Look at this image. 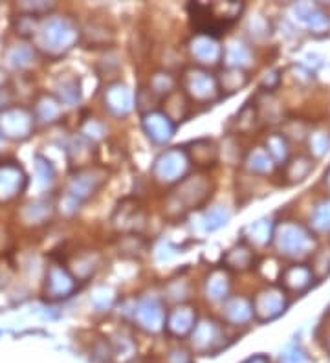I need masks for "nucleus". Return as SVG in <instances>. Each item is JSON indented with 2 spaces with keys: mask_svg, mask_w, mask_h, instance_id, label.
I'll use <instances>...</instances> for the list:
<instances>
[{
  "mask_svg": "<svg viewBox=\"0 0 330 363\" xmlns=\"http://www.w3.org/2000/svg\"><path fill=\"white\" fill-rule=\"evenodd\" d=\"M186 90L196 99H211L217 94V83L208 72L191 70L186 74Z\"/></svg>",
  "mask_w": 330,
  "mask_h": 363,
  "instance_id": "obj_10",
  "label": "nucleus"
},
{
  "mask_svg": "<svg viewBox=\"0 0 330 363\" xmlns=\"http://www.w3.org/2000/svg\"><path fill=\"white\" fill-rule=\"evenodd\" d=\"M330 145V134L325 129H319V131H314L310 134V151L314 156H323V154L329 151Z\"/></svg>",
  "mask_w": 330,
  "mask_h": 363,
  "instance_id": "obj_32",
  "label": "nucleus"
},
{
  "mask_svg": "<svg viewBox=\"0 0 330 363\" xmlns=\"http://www.w3.org/2000/svg\"><path fill=\"white\" fill-rule=\"evenodd\" d=\"M325 182H326V186H329V189H330V171L326 172V178H325Z\"/></svg>",
  "mask_w": 330,
  "mask_h": 363,
  "instance_id": "obj_42",
  "label": "nucleus"
},
{
  "mask_svg": "<svg viewBox=\"0 0 330 363\" xmlns=\"http://www.w3.org/2000/svg\"><path fill=\"white\" fill-rule=\"evenodd\" d=\"M145 132L149 134L154 144H165L171 140L172 132H174V123L171 117H167L162 112H151L144 120Z\"/></svg>",
  "mask_w": 330,
  "mask_h": 363,
  "instance_id": "obj_9",
  "label": "nucleus"
},
{
  "mask_svg": "<svg viewBox=\"0 0 330 363\" xmlns=\"http://www.w3.org/2000/svg\"><path fill=\"white\" fill-rule=\"evenodd\" d=\"M46 215H50V205L46 202H32L23 211V219L26 224H41L46 219Z\"/></svg>",
  "mask_w": 330,
  "mask_h": 363,
  "instance_id": "obj_24",
  "label": "nucleus"
},
{
  "mask_svg": "<svg viewBox=\"0 0 330 363\" xmlns=\"http://www.w3.org/2000/svg\"><path fill=\"white\" fill-rule=\"evenodd\" d=\"M193 56L198 59V63H204V65H215L220 57V48L217 46V42L211 37H198L196 41H193Z\"/></svg>",
  "mask_w": 330,
  "mask_h": 363,
  "instance_id": "obj_16",
  "label": "nucleus"
},
{
  "mask_svg": "<svg viewBox=\"0 0 330 363\" xmlns=\"http://www.w3.org/2000/svg\"><path fill=\"white\" fill-rule=\"evenodd\" d=\"M208 293L211 299H222L228 293V277L220 272H215L208 279Z\"/></svg>",
  "mask_w": 330,
  "mask_h": 363,
  "instance_id": "obj_26",
  "label": "nucleus"
},
{
  "mask_svg": "<svg viewBox=\"0 0 330 363\" xmlns=\"http://www.w3.org/2000/svg\"><path fill=\"white\" fill-rule=\"evenodd\" d=\"M251 261H253V252L246 246L235 248V250H231V252L228 253V257H226V262H228L229 266H233V268H239V270L248 268V266L251 265Z\"/></svg>",
  "mask_w": 330,
  "mask_h": 363,
  "instance_id": "obj_23",
  "label": "nucleus"
},
{
  "mask_svg": "<svg viewBox=\"0 0 330 363\" xmlns=\"http://www.w3.org/2000/svg\"><path fill=\"white\" fill-rule=\"evenodd\" d=\"M217 338H219V329L215 326V323L204 321L196 326L195 334H193V343H195L198 349L205 350L208 347L217 343Z\"/></svg>",
  "mask_w": 330,
  "mask_h": 363,
  "instance_id": "obj_19",
  "label": "nucleus"
},
{
  "mask_svg": "<svg viewBox=\"0 0 330 363\" xmlns=\"http://www.w3.org/2000/svg\"><path fill=\"white\" fill-rule=\"evenodd\" d=\"M293 15L296 19L307 26L310 32L314 33H326L330 32V15L323 11L319 6L308 4V2H301L293 8Z\"/></svg>",
  "mask_w": 330,
  "mask_h": 363,
  "instance_id": "obj_7",
  "label": "nucleus"
},
{
  "mask_svg": "<svg viewBox=\"0 0 330 363\" xmlns=\"http://www.w3.org/2000/svg\"><path fill=\"white\" fill-rule=\"evenodd\" d=\"M59 103L56 101L53 98H48V96H44V98H41L37 101V116L41 117L42 121H53L57 116H59Z\"/></svg>",
  "mask_w": 330,
  "mask_h": 363,
  "instance_id": "obj_30",
  "label": "nucleus"
},
{
  "mask_svg": "<svg viewBox=\"0 0 330 363\" xmlns=\"http://www.w3.org/2000/svg\"><path fill=\"white\" fill-rule=\"evenodd\" d=\"M329 350H330V340H329Z\"/></svg>",
  "mask_w": 330,
  "mask_h": 363,
  "instance_id": "obj_43",
  "label": "nucleus"
},
{
  "mask_svg": "<svg viewBox=\"0 0 330 363\" xmlns=\"http://www.w3.org/2000/svg\"><path fill=\"white\" fill-rule=\"evenodd\" d=\"M312 279H314V274L307 266H290L283 274L284 286L290 290H298V292L308 288L312 284Z\"/></svg>",
  "mask_w": 330,
  "mask_h": 363,
  "instance_id": "obj_15",
  "label": "nucleus"
},
{
  "mask_svg": "<svg viewBox=\"0 0 330 363\" xmlns=\"http://www.w3.org/2000/svg\"><path fill=\"white\" fill-rule=\"evenodd\" d=\"M193 323H195V312H193V308L180 307L169 316L167 329L172 334L184 336L193 329Z\"/></svg>",
  "mask_w": 330,
  "mask_h": 363,
  "instance_id": "obj_17",
  "label": "nucleus"
},
{
  "mask_svg": "<svg viewBox=\"0 0 330 363\" xmlns=\"http://www.w3.org/2000/svg\"><path fill=\"white\" fill-rule=\"evenodd\" d=\"M251 316H253V305H250L246 299H231L226 305V317L231 323H246Z\"/></svg>",
  "mask_w": 330,
  "mask_h": 363,
  "instance_id": "obj_18",
  "label": "nucleus"
},
{
  "mask_svg": "<svg viewBox=\"0 0 330 363\" xmlns=\"http://www.w3.org/2000/svg\"><path fill=\"white\" fill-rule=\"evenodd\" d=\"M217 158V149L211 141H196L195 144V151H193V160L198 163H210L215 162Z\"/></svg>",
  "mask_w": 330,
  "mask_h": 363,
  "instance_id": "obj_31",
  "label": "nucleus"
},
{
  "mask_svg": "<svg viewBox=\"0 0 330 363\" xmlns=\"http://www.w3.org/2000/svg\"><path fill=\"white\" fill-rule=\"evenodd\" d=\"M105 103H107V107L110 108L114 114L123 116V114H127V112L130 110V107H132V96H130L127 87H123V84H114V87L108 89L107 96H105Z\"/></svg>",
  "mask_w": 330,
  "mask_h": 363,
  "instance_id": "obj_14",
  "label": "nucleus"
},
{
  "mask_svg": "<svg viewBox=\"0 0 330 363\" xmlns=\"http://www.w3.org/2000/svg\"><path fill=\"white\" fill-rule=\"evenodd\" d=\"M210 182L202 177L187 178L180 184L177 191L169 196L167 210H177V213H186L196 205L204 204L210 196Z\"/></svg>",
  "mask_w": 330,
  "mask_h": 363,
  "instance_id": "obj_2",
  "label": "nucleus"
},
{
  "mask_svg": "<svg viewBox=\"0 0 330 363\" xmlns=\"http://www.w3.org/2000/svg\"><path fill=\"white\" fill-rule=\"evenodd\" d=\"M250 33L251 35H255V37H266V35H270V23L262 19V17H257L255 20H251L250 23Z\"/></svg>",
  "mask_w": 330,
  "mask_h": 363,
  "instance_id": "obj_38",
  "label": "nucleus"
},
{
  "mask_svg": "<svg viewBox=\"0 0 330 363\" xmlns=\"http://www.w3.org/2000/svg\"><path fill=\"white\" fill-rule=\"evenodd\" d=\"M246 363H270V362H268V358H265V356H255V358L248 359Z\"/></svg>",
  "mask_w": 330,
  "mask_h": 363,
  "instance_id": "obj_40",
  "label": "nucleus"
},
{
  "mask_svg": "<svg viewBox=\"0 0 330 363\" xmlns=\"http://www.w3.org/2000/svg\"><path fill=\"white\" fill-rule=\"evenodd\" d=\"M226 57H228L229 65H235V66H246L250 65V60H251L250 50H248L242 42H233V44H229Z\"/></svg>",
  "mask_w": 330,
  "mask_h": 363,
  "instance_id": "obj_25",
  "label": "nucleus"
},
{
  "mask_svg": "<svg viewBox=\"0 0 330 363\" xmlns=\"http://www.w3.org/2000/svg\"><path fill=\"white\" fill-rule=\"evenodd\" d=\"M248 167L255 172H270L272 169H274V163H272L270 154L262 149H257L250 154Z\"/></svg>",
  "mask_w": 330,
  "mask_h": 363,
  "instance_id": "obj_27",
  "label": "nucleus"
},
{
  "mask_svg": "<svg viewBox=\"0 0 330 363\" xmlns=\"http://www.w3.org/2000/svg\"><path fill=\"white\" fill-rule=\"evenodd\" d=\"M246 81H248L246 75L242 74L239 68H233V70H229L228 74L222 77V87L226 90H229V92H233V90H239L241 87H244Z\"/></svg>",
  "mask_w": 330,
  "mask_h": 363,
  "instance_id": "obj_33",
  "label": "nucleus"
},
{
  "mask_svg": "<svg viewBox=\"0 0 330 363\" xmlns=\"http://www.w3.org/2000/svg\"><path fill=\"white\" fill-rule=\"evenodd\" d=\"M163 317H165L163 316V308L160 307V302L156 299H145L136 310V319H138L140 326H144L147 331L162 329Z\"/></svg>",
  "mask_w": 330,
  "mask_h": 363,
  "instance_id": "obj_13",
  "label": "nucleus"
},
{
  "mask_svg": "<svg viewBox=\"0 0 330 363\" xmlns=\"http://www.w3.org/2000/svg\"><path fill=\"white\" fill-rule=\"evenodd\" d=\"M33 129V116L26 108L13 107L0 112V132L11 140L28 138Z\"/></svg>",
  "mask_w": 330,
  "mask_h": 363,
  "instance_id": "obj_4",
  "label": "nucleus"
},
{
  "mask_svg": "<svg viewBox=\"0 0 330 363\" xmlns=\"http://www.w3.org/2000/svg\"><path fill=\"white\" fill-rule=\"evenodd\" d=\"M33 60V50L30 46H15L8 51V63L15 68H24Z\"/></svg>",
  "mask_w": 330,
  "mask_h": 363,
  "instance_id": "obj_28",
  "label": "nucleus"
},
{
  "mask_svg": "<svg viewBox=\"0 0 330 363\" xmlns=\"http://www.w3.org/2000/svg\"><path fill=\"white\" fill-rule=\"evenodd\" d=\"M248 238L257 246H265L272 238V222L270 220H259L248 228Z\"/></svg>",
  "mask_w": 330,
  "mask_h": 363,
  "instance_id": "obj_21",
  "label": "nucleus"
},
{
  "mask_svg": "<svg viewBox=\"0 0 330 363\" xmlns=\"http://www.w3.org/2000/svg\"><path fill=\"white\" fill-rule=\"evenodd\" d=\"M28 178L23 169L15 163H0V204L11 202L19 195H23Z\"/></svg>",
  "mask_w": 330,
  "mask_h": 363,
  "instance_id": "obj_6",
  "label": "nucleus"
},
{
  "mask_svg": "<svg viewBox=\"0 0 330 363\" xmlns=\"http://www.w3.org/2000/svg\"><path fill=\"white\" fill-rule=\"evenodd\" d=\"M281 362L283 363H308L307 354L305 350L298 349V347H290L288 350H284L281 354Z\"/></svg>",
  "mask_w": 330,
  "mask_h": 363,
  "instance_id": "obj_36",
  "label": "nucleus"
},
{
  "mask_svg": "<svg viewBox=\"0 0 330 363\" xmlns=\"http://www.w3.org/2000/svg\"><path fill=\"white\" fill-rule=\"evenodd\" d=\"M312 167H314V163H312L310 158H307V156H299V158L292 160V162L286 165L284 174H286L290 184H296V182L305 180V178L308 177V172L312 171Z\"/></svg>",
  "mask_w": 330,
  "mask_h": 363,
  "instance_id": "obj_20",
  "label": "nucleus"
},
{
  "mask_svg": "<svg viewBox=\"0 0 330 363\" xmlns=\"http://www.w3.org/2000/svg\"><path fill=\"white\" fill-rule=\"evenodd\" d=\"M186 153L180 149H171L167 153H163L156 162H154V178L160 182H177L184 177L187 165H189Z\"/></svg>",
  "mask_w": 330,
  "mask_h": 363,
  "instance_id": "obj_5",
  "label": "nucleus"
},
{
  "mask_svg": "<svg viewBox=\"0 0 330 363\" xmlns=\"http://www.w3.org/2000/svg\"><path fill=\"white\" fill-rule=\"evenodd\" d=\"M61 90V99L66 103H75V99H80V87L75 81H68V83H63L59 87Z\"/></svg>",
  "mask_w": 330,
  "mask_h": 363,
  "instance_id": "obj_34",
  "label": "nucleus"
},
{
  "mask_svg": "<svg viewBox=\"0 0 330 363\" xmlns=\"http://www.w3.org/2000/svg\"><path fill=\"white\" fill-rule=\"evenodd\" d=\"M284 307H286V295L283 290L268 288L257 295L253 310L260 319H274L275 316L283 312Z\"/></svg>",
  "mask_w": 330,
  "mask_h": 363,
  "instance_id": "obj_8",
  "label": "nucleus"
},
{
  "mask_svg": "<svg viewBox=\"0 0 330 363\" xmlns=\"http://www.w3.org/2000/svg\"><path fill=\"white\" fill-rule=\"evenodd\" d=\"M103 174H98V171H84L70 182V196L75 200H84L103 184Z\"/></svg>",
  "mask_w": 330,
  "mask_h": 363,
  "instance_id": "obj_12",
  "label": "nucleus"
},
{
  "mask_svg": "<svg viewBox=\"0 0 330 363\" xmlns=\"http://www.w3.org/2000/svg\"><path fill=\"white\" fill-rule=\"evenodd\" d=\"M4 83H6V74H4V70L0 68V87H2Z\"/></svg>",
  "mask_w": 330,
  "mask_h": 363,
  "instance_id": "obj_41",
  "label": "nucleus"
},
{
  "mask_svg": "<svg viewBox=\"0 0 330 363\" xmlns=\"http://www.w3.org/2000/svg\"><path fill=\"white\" fill-rule=\"evenodd\" d=\"M266 153H270L272 160H277V162H284L286 156H288V145L283 136L274 134L266 144Z\"/></svg>",
  "mask_w": 330,
  "mask_h": 363,
  "instance_id": "obj_29",
  "label": "nucleus"
},
{
  "mask_svg": "<svg viewBox=\"0 0 330 363\" xmlns=\"http://www.w3.org/2000/svg\"><path fill=\"white\" fill-rule=\"evenodd\" d=\"M312 228L316 231H330V198L316 205L312 213Z\"/></svg>",
  "mask_w": 330,
  "mask_h": 363,
  "instance_id": "obj_22",
  "label": "nucleus"
},
{
  "mask_svg": "<svg viewBox=\"0 0 330 363\" xmlns=\"http://www.w3.org/2000/svg\"><path fill=\"white\" fill-rule=\"evenodd\" d=\"M314 268H316L317 275H326L330 274V250H325V252H321L319 255L316 257V265H314Z\"/></svg>",
  "mask_w": 330,
  "mask_h": 363,
  "instance_id": "obj_39",
  "label": "nucleus"
},
{
  "mask_svg": "<svg viewBox=\"0 0 330 363\" xmlns=\"http://www.w3.org/2000/svg\"><path fill=\"white\" fill-rule=\"evenodd\" d=\"M277 248L288 257H303L314 250V238L298 222L283 224L277 231Z\"/></svg>",
  "mask_w": 330,
  "mask_h": 363,
  "instance_id": "obj_3",
  "label": "nucleus"
},
{
  "mask_svg": "<svg viewBox=\"0 0 330 363\" xmlns=\"http://www.w3.org/2000/svg\"><path fill=\"white\" fill-rule=\"evenodd\" d=\"M172 89V79L169 77V74H156L153 79V92L163 94L171 92Z\"/></svg>",
  "mask_w": 330,
  "mask_h": 363,
  "instance_id": "obj_37",
  "label": "nucleus"
},
{
  "mask_svg": "<svg viewBox=\"0 0 330 363\" xmlns=\"http://www.w3.org/2000/svg\"><path fill=\"white\" fill-rule=\"evenodd\" d=\"M77 39H80V32L72 20L65 17H51L42 24L41 33H39V46L46 53L59 56L63 51L70 50Z\"/></svg>",
  "mask_w": 330,
  "mask_h": 363,
  "instance_id": "obj_1",
  "label": "nucleus"
},
{
  "mask_svg": "<svg viewBox=\"0 0 330 363\" xmlns=\"http://www.w3.org/2000/svg\"><path fill=\"white\" fill-rule=\"evenodd\" d=\"M228 217H229V213L224 210L222 205H219L217 210L210 211V215H208V229H217L219 226L226 224Z\"/></svg>",
  "mask_w": 330,
  "mask_h": 363,
  "instance_id": "obj_35",
  "label": "nucleus"
},
{
  "mask_svg": "<svg viewBox=\"0 0 330 363\" xmlns=\"http://www.w3.org/2000/svg\"><path fill=\"white\" fill-rule=\"evenodd\" d=\"M74 288V277L61 266H51L46 277V292L51 298H68Z\"/></svg>",
  "mask_w": 330,
  "mask_h": 363,
  "instance_id": "obj_11",
  "label": "nucleus"
}]
</instances>
